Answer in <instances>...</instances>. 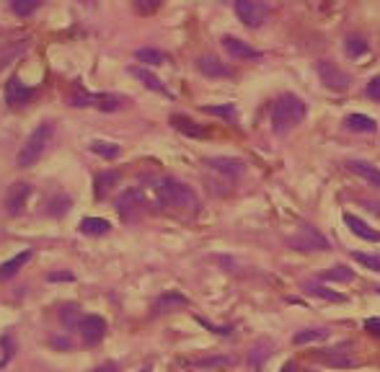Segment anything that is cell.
<instances>
[{"mask_svg":"<svg viewBox=\"0 0 380 372\" xmlns=\"http://www.w3.org/2000/svg\"><path fill=\"white\" fill-rule=\"evenodd\" d=\"M132 75L135 78H140L145 83L148 88H153V91H165V86H163V80L161 78H156L151 70H145V67H132Z\"/></svg>","mask_w":380,"mask_h":372,"instance_id":"28","label":"cell"},{"mask_svg":"<svg viewBox=\"0 0 380 372\" xmlns=\"http://www.w3.org/2000/svg\"><path fill=\"white\" fill-rule=\"evenodd\" d=\"M91 372H119V365H116V362H104V365H99Z\"/></svg>","mask_w":380,"mask_h":372,"instance_id":"39","label":"cell"},{"mask_svg":"<svg viewBox=\"0 0 380 372\" xmlns=\"http://www.w3.org/2000/svg\"><path fill=\"white\" fill-rule=\"evenodd\" d=\"M31 194V186L29 184H13V189H11V194H8V212L11 215H18L23 209V204H26V199H29Z\"/></svg>","mask_w":380,"mask_h":372,"instance_id":"17","label":"cell"},{"mask_svg":"<svg viewBox=\"0 0 380 372\" xmlns=\"http://www.w3.org/2000/svg\"><path fill=\"white\" fill-rule=\"evenodd\" d=\"M34 99V88L23 86L18 78H11L6 86V101L11 106H23V104H29Z\"/></svg>","mask_w":380,"mask_h":372,"instance_id":"13","label":"cell"},{"mask_svg":"<svg viewBox=\"0 0 380 372\" xmlns=\"http://www.w3.org/2000/svg\"><path fill=\"white\" fill-rule=\"evenodd\" d=\"M303 372H313V370H303Z\"/></svg>","mask_w":380,"mask_h":372,"instance_id":"44","label":"cell"},{"mask_svg":"<svg viewBox=\"0 0 380 372\" xmlns=\"http://www.w3.org/2000/svg\"><path fill=\"white\" fill-rule=\"evenodd\" d=\"M205 111H207V114H217V116H228V119L236 116V106H233V104H225V106H205Z\"/></svg>","mask_w":380,"mask_h":372,"instance_id":"35","label":"cell"},{"mask_svg":"<svg viewBox=\"0 0 380 372\" xmlns=\"http://www.w3.org/2000/svg\"><path fill=\"white\" fill-rule=\"evenodd\" d=\"M308 114V106H305V101L300 96H295V93H282L277 96L272 106V132L274 135H287L293 127L305 119Z\"/></svg>","mask_w":380,"mask_h":372,"instance_id":"1","label":"cell"},{"mask_svg":"<svg viewBox=\"0 0 380 372\" xmlns=\"http://www.w3.org/2000/svg\"><path fill=\"white\" fill-rule=\"evenodd\" d=\"M197 67H200V72L207 75V78H228V75H233V70H230L228 65L220 62V60L212 58V55H205V58L197 60Z\"/></svg>","mask_w":380,"mask_h":372,"instance_id":"15","label":"cell"},{"mask_svg":"<svg viewBox=\"0 0 380 372\" xmlns=\"http://www.w3.org/2000/svg\"><path fill=\"white\" fill-rule=\"evenodd\" d=\"M318 362L329 367H339V370H349V367H357L359 365V357L352 351V344L344 341L339 344V346H331V349H321L316 354Z\"/></svg>","mask_w":380,"mask_h":372,"instance_id":"4","label":"cell"},{"mask_svg":"<svg viewBox=\"0 0 380 372\" xmlns=\"http://www.w3.org/2000/svg\"><path fill=\"white\" fill-rule=\"evenodd\" d=\"M222 50L228 52L233 60H238V62H246V60H259V58H261V52L254 50L251 44H246L244 39H238V36H222Z\"/></svg>","mask_w":380,"mask_h":372,"instance_id":"10","label":"cell"},{"mask_svg":"<svg viewBox=\"0 0 380 372\" xmlns=\"http://www.w3.org/2000/svg\"><path fill=\"white\" fill-rule=\"evenodd\" d=\"M197 367H230L236 365V357H212V359H197Z\"/></svg>","mask_w":380,"mask_h":372,"instance_id":"33","label":"cell"},{"mask_svg":"<svg viewBox=\"0 0 380 372\" xmlns=\"http://www.w3.org/2000/svg\"><path fill=\"white\" fill-rule=\"evenodd\" d=\"M145 207V194L143 189H127L122 192V197L116 199V209H119V215L132 220L135 215H140V209Z\"/></svg>","mask_w":380,"mask_h":372,"instance_id":"9","label":"cell"},{"mask_svg":"<svg viewBox=\"0 0 380 372\" xmlns=\"http://www.w3.org/2000/svg\"><path fill=\"white\" fill-rule=\"evenodd\" d=\"M109 230H112V222L101 220V217H86V220L80 222V233L83 236H107Z\"/></svg>","mask_w":380,"mask_h":372,"instance_id":"23","label":"cell"},{"mask_svg":"<svg viewBox=\"0 0 380 372\" xmlns=\"http://www.w3.org/2000/svg\"><path fill=\"white\" fill-rule=\"evenodd\" d=\"M236 13L246 26L259 29V26H264L266 23V18H269V13H272V8L266 6V3H261V0H238Z\"/></svg>","mask_w":380,"mask_h":372,"instance_id":"5","label":"cell"},{"mask_svg":"<svg viewBox=\"0 0 380 372\" xmlns=\"http://www.w3.org/2000/svg\"><path fill=\"white\" fill-rule=\"evenodd\" d=\"M365 329L370 331V334H375V337H380V318H367Z\"/></svg>","mask_w":380,"mask_h":372,"instance_id":"38","label":"cell"},{"mask_svg":"<svg viewBox=\"0 0 380 372\" xmlns=\"http://www.w3.org/2000/svg\"><path fill=\"white\" fill-rule=\"evenodd\" d=\"M344 222H347V228H349L357 238H362V241H370V244H380V230L370 228V225H367L365 220H359L357 215H349V212H347Z\"/></svg>","mask_w":380,"mask_h":372,"instance_id":"14","label":"cell"},{"mask_svg":"<svg viewBox=\"0 0 380 372\" xmlns=\"http://www.w3.org/2000/svg\"><path fill=\"white\" fill-rule=\"evenodd\" d=\"M70 104L72 106H96V109H104V111H116V109L122 106V99L119 96H112V93H86V91H78L70 96Z\"/></svg>","mask_w":380,"mask_h":372,"instance_id":"7","label":"cell"},{"mask_svg":"<svg viewBox=\"0 0 380 372\" xmlns=\"http://www.w3.org/2000/svg\"><path fill=\"white\" fill-rule=\"evenodd\" d=\"M321 277L326 279V282H352V279H354V272L347 269L344 264H337V266H331V269H326Z\"/></svg>","mask_w":380,"mask_h":372,"instance_id":"26","label":"cell"},{"mask_svg":"<svg viewBox=\"0 0 380 372\" xmlns=\"http://www.w3.org/2000/svg\"><path fill=\"white\" fill-rule=\"evenodd\" d=\"M135 58L140 60V62H145V65H163L165 60H168V55H165V52H161V50H137Z\"/></svg>","mask_w":380,"mask_h":372,"instance_id":"29","label":"cell"},{"mask_svg":"<svg viewBox=\"0 0 380 372\" xmlns=\"http://www.w3.org/2000/svg\"><path fill=\"white\" fill-rule=\"evenodd\" d=\"M316 72H318V78H321V83H326V86L334 88V91H347L352 83L349 72H344L337 62H331V60H321V62L316 65Z\"/></svg>","mask_w":380,"mask_h":372,"instance_id":"8","label":"cell"},{"mask_svg":"<svg viewBox=\"0 0 380 372\" xmlns=\"http://www.w3.org/2000/svg\"><path fill=\"white\" fill-rule=\"evenodd\" d=\"M365 207L370 209V212H375V215L380 212V204H375V202H370V199H365Z\"/></svg>","mask_w":380,"mask_h":372,"instance_id":"41","label":"cell"},{"mask_svg":"<svg viewBox=\"0 0 380 372\" xmlns=\"http://www.w3.org/2000/svg\"><path fill=\"white\" fill-rule=\"evenodd\" d=\"M329 339V329H303L293 337L295 346H305V344H318Z\"/></svg>","mask_w":380,"mask_h":372,"instance_id":"21","label":"cell"},{"mask_svg":"<svg viewBox=\"0 0 380 372\" xmlns=\"http://www.w3.org/2000/svg\"><path fill=\"white\" fill-rule=\"evenodd\" d=\"M52 137H55V127L50 122H42L39 127L26 137V143H23L21 153H18V165L21 168H31L36 165V160L44 155V151L52 145Z\"/></svg>","mask_w":380,"mask_h":372,"instance_id":"3","label":"cell"},{"mask_svg":"<svg viewBox=\"0 0 380 372\" xmlns=\"http://www.w3.org/2000/svg\"><path fill=\"white\" fill-rule=\"evenodd\" d=\"M158 6H161L158 0H156V3H135V11L137 13H153Z\"/></svg>","mask_w":380,"mask_h":372,"instance_id":"37","label":"cell"},{"mask_svg":"<svg viewBox=\"0 0 380 372\" xmlns=\"http://www.w3.org/2000/svg\"><path fill=\"white\" fill-rule=\"evenodd\" d=\"M347 168H349L352 173H357L359 179L370 181V184L380 189V168H378V165L367 163V160H349V163H347Z\"/></svg>","mask_w":380,"mask_h":372,"instance_id":"16","label":"cell"},{"mask_svg":"<svg viewBox=\"0 0 380 372\" xmlns=\"http://www.w3.org/2000/svg\"><path fill=\"white\" fill-rule=\"evenodd\" d=\"M352 258H354V261H359L362 266H367L370 272H378V274H380V256H375V253H362V251H352Z\"/></svg>","mask_w":380,"mask_h":372,"instance_id":"31","label":"cell"},{"mask_svg":"<svg viewBox=\"0 0 380 372\" xmlns=\"http://www.w3.org/2000/svg\"><path fill=\"white\" fill-rule=\"evenodd\" d=\"M207 168L210 171L220 173V176H228V179H238V176H244L246 173V163L244 160H238V158H210L207 160Z\"/></svg>","mask_w":380,"mask_h":372,"instance_id":"11","label":"cell"},{"mask_svg":"<svg viewBox=\"0 0 380 372\" xmlns=\"http://www.w3.org/2000/svg\"><path fill=\"white\" fill-rule=\"evenodd\" d=\"M365 91H367V96H370L373 101H380V75H375V78L367 83Z\"/></svg>","mask_w":380,"mask_h":372,"instance_id":"36","label":"cell"},{"mask_svg":"<svg viewBox=\"0 0 380 372\" xmlns=\"http://www.w3.org/2000/svg\"><path fill=\"white\" fill-rule=\"evenodd\" d=\"M78 331H80V337H83V341L96 344L104 339V334H107V321H104L101 315H83Z\"/></svg>","mask_w":380,"mask_h":372,"instance_id":"12","label":"cell"},{"mask_svg":"<svg viewBox=\"0 0 380 372\" xmlns=\"http://www.w3.org/2000/svg\"><path fill=\"white\" fill-rule=\"evenodd\" d=\"M171 124L179 129V132H184V135H189V137H207V129L200 127L194 119H189V116H184V114H173Z\"/></svg>","mask_w":380,"mask_h":372,"instance_id":"20","label":"cell"},{"mask_svg":"<svg viewBox=\"0 0 380 372\" xmlns=\"http://www.w3.org/2000/svg\"><path fill=\"white\" fill-rule=\"evenodd\" d=\"M373 290H375V292H378V295H380V285H378V287H373Z\"/></svg>","mask_w":380,"mask_h":372,"instance_id":"42","label":"cell"},{"mask_svg":"<svg viewBox=\"0 0 380 372\" xmlns=\"http://www.w3.org/2000/svg\"><path fill=\"white\" fill-rule=\"evenodd\" d=\"M272 351H274V344L269 341V339H261V341L254 344V346H251V354H249V362H251L254 370H261Z\"/></svg>","mask_w":380,"mask_h":372,"instance_id":"18","label":"cell"},{"mask_svg":"<svg viewBox=\"0 0 380 372\" xmlns=\"http://www.w3.org/2000/svg\"><path fill=\"white\" fill-rule=\"evenodd\" d=\"M29 258H31V253H29V251H21L18 256L8 258L6 264H0V279H11V277H16V274L21 272V266L26 264Z\"/></svg>","mask_w":380,"mask_h":372,"instance_id":"22","label":"cell"},{"mask_svg":"<svg viewBox=\"0 0 380 372\" xmlns=\"http://www.w3.org/2000/svg\"><path fill=\"white\" fill-rule=\"evenodd\" d=\"M290 246H293L295 251H305V253H308V251H329L331 248L326 236L318 233L313 225H300V230L290 238Z\"/></svg>","mask_w":380,"mask_h":372,"instance_id":"6","label":"cell"},{"mask_svg":"<svg viewBox=\"0 0 380 372\" xmlns=\"http://www.w3.org/2000/svg\"><path fill=\"white\" fill-rule=\"evenodd\" d=\"M36 8H39V3H36V0H31V3H21V0L11 3V11H13L16 16H29V13H34Z\"/></svg>","mask_w":380,"mask_h":372,"instance_id":"34","label":"cell"},{"mask_svg":"<svg viewBox=\"0 0 380 372\" xmlns=\"http://www.w3.org/2000/svg\"><path fill=\"white\" fill-rule=\"evenodd\" d=\"M156 194H158V202L163 207L176 209V212H197L200 209V199L192 192V186H187L184 181L171 179V176L158 181Z\"/></svg>","mask_w":380,"mask_h":372,"instance_id":"2","label":"cell"},{"mask_svg":"<svg viewBox=\"0 0 380 372\" xmlns=\"http://www.w3.org/2000/svg\"><path fill=\"white\" fill-rule=\"evenodd\" d=\"M91 151L94 153H99V155H104V158H109V160H112V158H116L119 155V145H114V143H104V140H96L94 145H91Z\"/></svg>","mask_w":380,"mask_h":372,"instance_id":"32","label":"cell"},{"mask_svg":"<svg viewBox=\"0 0 380 372\" xmlns=\"http://www.w3.org/2000/svg\"><path fill=\"white\" fill-rule=\"evenodd\" d=\"M282 372H303V370L295 365V362H285V365H282Z\"/></svg>","mask_w":380,"mask_h":372,"instance_id":"40","label":"cell"},{"mask_svg":"<svg viewBox=\"0 0 380 372\" xmlns=\"http://www.w3.org/2000/svg\"><path fill=\"white\" fill-rule=\"evenodd\" d=\"M344 52L349 55V58H362V55L367 52V42L362 39V36L349 34L347 36V42H344Z\"/></svg>","mask_w":380,"mask_h":372,"instance_id":"27","label":"cell"},{"mask_svg":"<svg viewBox=\"0 0 380 372\" xmlns=\"http://www.w3.org/2000/svg\"><path fill=\"white\" fill-rule=\"evenodd\" d=\"M184 305H189V300L184 297V295H163L158 302H156V313H168V308H184Z\"/></svg>","mask_w":380,"mask_h":372,"instance_id":"25","label":"cell"},{"mask_svg":"<svg viewBox=\"0 0 380 372\" xmlns=\"http://www.w3.org/2000/svg\"><path fill=\"white\" fill-rule=\"evenodd\" d=\"M116 181H119V173H114V171L101 173L99 179H96V197H107V192L116 184Z\"/></svg>","mask_w":380,"mask_h":372,"instance_id":"30","label":"cell"},{"mask_svg":"<svg viewBox=\"0 0 380 372\" xmlns=\"http://www.w3.org/2000/svg\"><path fill=\"white\" fill-rule=\"evenodd\" d=\"M143 372H151V367H145V370Z\"/></svg>","mask_w":380,"mask_h":372,"instance_id":"43","label":"cell"},{"mask_svg":"<svg viewBox=\"0 0 380 372\" xmlns=\"http://www.w3.org/2000/svg\"><path fill=\"white\" fill-rule=\"evenodd\" d=\"M344 124H347V129H352V132H365V135L378 132V122L367 114H349L344 119Z\"/></svg>","mask_w":380,"mask_h":372,"instance_id":"19","label":"cell"},{"mask_svg":"<svg viewBox=\"0 0 380 372\" xmlns=\"http://www.w3.org/2000/svg\"><path fill=\"white\" fill-rule=\"evenodd\" d=\"M305 292L313 295V297H321V300H329V302H344V295L342 292H334V290L316 285V282H305Z\"/></svg>","mask_w":380,"mask_h":372,"instance_id":"24","label":"cell"}]
</instances>
